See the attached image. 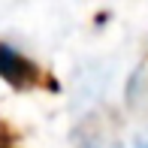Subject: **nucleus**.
<instances>
[{"label": "nucleus", "instance_id": "nucleus-3", "mask_svg": "<svg viewBox=\"0 0 148 148\" xmlns=\"http://www.w3.org/2000/svg\"><path fill=\"white\" fill-rule=\"evenodd\" d=\"M136 148H148V142H142V145H136Z\"/></svg>", "mask_w": 148, "mask_h": 148}, {"label": "nucleus", "instance_id": "nucleus-2", "mask_svg": "<svg viewBox=\"0 0 148 148\" xmlns=\"http://www.w3.org/2000/svg\"><path fill=\"white\" fill-rule=\"evenodd\" d=\"M0 148H9V133H6L3 124H0Z\"/></svg>", "mask_w": 148, "mask_h": 148}, {"label": "nucleus", "instance_id": "nucleus-1", "mask_svg": "<svg viewBox=\"0 0 148 148\" xmlns=\"http://www.w3.org/2000/svg\"><path fill=\"white\" fill-rule=\"evenodd\" d=\"M0 76H3L9 85H15V88H30V85L39 79V70L21 55V51H15V49H9V45L0 42Z\"/></svg>", "mask_w": 148, "mask_h": 148}]
</instances>
